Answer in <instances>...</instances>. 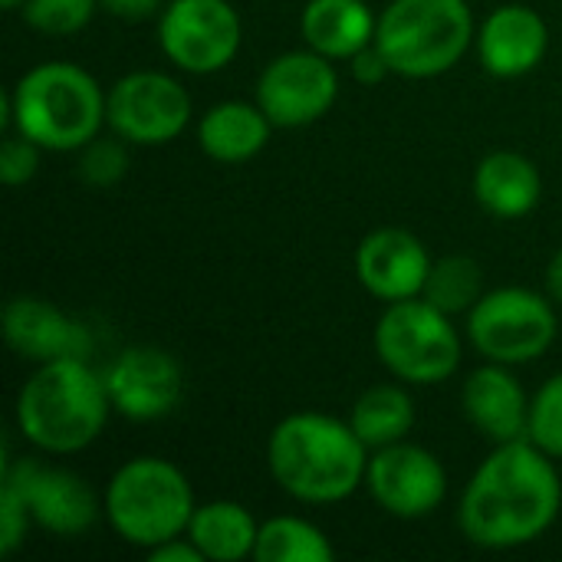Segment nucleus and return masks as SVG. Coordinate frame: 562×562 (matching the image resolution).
Listing matches in <instances>:
<instances>
[{
  "instance_id": "31",
  "label": "nucleus",
  "mask_w": 562,
  "mask_h": 562,
  "mask_svg": "<svg viewBox=\"0 0 562 562\" xmlns=\"http://www.w3.org/2000/svg\"><path fill=\"white\" fill-rule=\"evenodd\" d=\"M349 66H352V76H356L359 82H366V86H375V82H382L385 76H392V66H389V59L382 56V49H379L375 43L366 46L359 56H352Z\"/></svg>"
},
{
  "instance_id": "34",
  "label": "nucleus",
  "mask_w": 562,
  "mask_h": 562,
  "mask_svg": "<svg viewBox=\"0 0 562 562\" xmlns=\"http://www.w3.org/2000/svg\"><path fill=\"white\" fill-rule=\"evenodd\" d=\"M547 296L553 303H562V247L553 254V260L547 267Z\"/></svg>"
},
{
  "instance_id": "25",
  "label": "nucleus",
  "mask_w": 562,
  "mask_h": 562,
  "mask_svg": "<svg viewBox=\"0 0 562 562\" xmlns=\"http://www.w3.org/2000/svg\"><path fill=\"white\" fill-rule=\"evenodd\" d=\"M422 296L428 303H435L438 310H445L448 316L454 313H468L481 296V267L477 260L464 257V254H451L431 263L428 283L422 290Z\"/></svg>"
},
{
  "instance_id": "8",
  "label": "nucleus",
  "mask_w": 562,
  "mask_h": 562,
  "mask_svg": "<svg viewBox=\"0 0 562 562\" xmlns=\"http://www.w3.org/2000/svg\"><path fill=\"white\" fill-rule=\"evenodd\" d=\"M560 323L553 300L527 286L487 290L468 310V339L487 359L501 366H527L550 352Z\"/></svg>"
},
{
  "instance_id": "30",
  "label": "nucleus",
  "mask_w": 562,
  "mask_h": 562,
  "mask_svg": "<svg viewBox=\"0 0 562 562\" xmlns=\"http://www.w3.org/2000/svg\"><path fill=\"white\" fill-rule=\"evenodd\" d=\"M30 527H33V520H30L23 497L10 484H0V553L13 557L20 550V543L26 540Z\"/></svg>"
},
{
  "instance_id": "1",
  "label": "nucleus",
  "mask_w": 562,
  "mask_h": 562,
  "mask_svg": "<svg viewBox=\"0 0 562 562\" xmlns=\"http://www.w3.org/2000/svg\"><path fill=\"white\" fill-rule=\"evenodd\" d=\"M562 481L557 461L530 438L494 445L471 474L458 527L481 550H520L537 543L560 517Z\"/></svg>"
},
{
  "instance_id": "9",
  "label": "nucleus",
  "mask_w": 562,
  "mask_h": 562,
  "mask_svg": "<svg viewBox=\"0 0 562 562\" xmlns=\"http://www.w3.org/2000/svg\"><path fill=\"white\" fill-rule=\"evenodd\" d=\"M188 89L158 69H135L112 82L105 92V125L138 148L175 142L191 122Z\"/></svg>"
},
{
  "instance_id": "7",
  "label": "nucleus",
  "mask_w": 562,
  "mask_h": 562,
  "mask_svg": "<svg viewBox=\"0 0 562 562\" xmlns=\"http://www.w3.org/2000/svg\"><path fill=\"white\" fill-rule=\"evenodd\" d=\"M372 339L379 362L405 385L448 382L464 352L451 316L425 296L385 303Z\"/></svg>"
},
{
  "instance_id": "20",
  "label": "nucleus",
  "mask_w": 562,
  "mask_h": 562,
  "mask_svg": "<svg viewBox=\"0 0 562 562\" xmlns=\"http://www.w3.org/2000/svg\"><path fill=\"white\" fill-rule=\"evenodd\" d=\"M543 194L537 165L520 151H491L474 168V198L497 221L527 217Z\"/></svg>"
},
{
  "instance_id": "18",
  "label": "nucleus",
  "mask_w": 562,
  "mask_h": 562,
  "mask_svg": "<svg viewBox=\"0 0 562 562\" xmlns=\"http://www.w3.org/2000/svg\"><path fill=\"white\" fill-rule=\"evenodd\" d=\"M461 408L474 431H481L494 445L527 438L530 425V398L510 366L487 362L474 369L461 385Z\"/></svg>"
},
{
  "instance_id": "22",
  "label": "nucleus",
  "mask_w": 562,
  "mask_h": 562,
  "mask_svg": "<svg viewBox=\"0 0 562 562\" xmlns=\"http://www.w3.org/2000/svg\"><path fill=\"white\" fill-rule=\"evenodd\" d=\"M257 530H260V524L254 520V514L244 504L211 501V504L194 507V517L184 533L194 540V547L204 553V560L240 562L254 560Z\"/></svg>"
},
{
  "instance_id": "26",
  "label": "nucleus",
  "mask_w": 562,
  "mask_h": 562,
  "mask_svg": "<svg viewBox=\"0 0 562 562\" xmlns=\"http://www.w3.org/2000/svg\"><path fill=\"white\" fill-rule=\"evenodd\" d=\"M99 0H23L20 16L43 36H76L95 16Z\"/></svg>"
},
{
  "instance_id": "12",
  "label": "nucleus",
  "mask_w": 562,
  "mask_h": 562,
  "mask_svg": "<svg viewBox=\"0 0 562 562\" xmlns=\"http://www.w3.org/2000/svg\"><path fill=\"white\" fill-rule=\"evenodd\" d=\"M339 99L336 63L316 49H290L270 59L257 79V105L273 128H306L319 122Z\"/></svg>"
},
{
  "instance_id": "11",
  "label": "nucleus",
  "mask_w": 562,
  "mask_h": 562,
  "mask_svg": "<svg viewBox=\"0 0 562 562\" xmlns=\"http://www.w3.org/2000/svg\"><path fill=\"white\" fill-rule=\"evenodd\" d=\"M3 484H10L23 497L33 527L59 540H76L89 533L105 514V504L86 477L56 464H43L36 458L7 461Z\"/></svg>"
},
{
  "instance_id": "28",
  "label": "nucleus",
  "mask_w": 562,
  "mask_h": 562,
  "mask_svg": "<svg viewBox=\"0 0 562 562\" xmlns=\"http://www.w3.org/2000/svg\"><path fill=\"white\" fill-rule=\"evenodd\" d=\"M76 155H79V178L92 188H112L128 171V142L119 138L115 132L109 138L95 135Z\"/></svg>"
},
{
  "instance_id": "5",
  "label": "nucleus",
  "mask_w": 562,
  "mask_h": 562,
  "mask_svg": "<svg viewBox=\"0 0 562 562\" xmlns=\"http://www.w3.org/2000/svg\"><path fill=\"white\" fill-rule=\"evenodd\" d=\"M102 504L115 537L145 553L181 537L198 507L188 474L155 454L128 458L109 477Z\"/></svg>"
},
{
  "instance_id": "6",
  "label": "nucleus",
  "mask_w": 562,
  "mask_h": 562,
  "mask_svg": "<svg viewBox=\"0 0 562 562\" xmlns=\"http://www.w3.org/2000/svg\"><path fill=\"white\" fill-rule=\"evenodd\" d=\"M477 40L468 0H392L379 13L375 46L395 76L435 79L454 69Z\"/></svg>"
},
{
  "instance_id": "3",
  "label": "nucleus",
  "mask_w": 562,
  "mask_h": 562,
  "mask_svg": "<svg viewBox=\"0 0 562 562\" xmlns=\"http://www.w3.org/2000/svg\"><path fill=\"white\" fill-rule=\"evenodd\" d=\"M13 415L16 431L40 454H79L105 431L112 402L89 359H56L20 385Z\"/></svg>"
},
{
  "instance_id": "14",
  "label": "nucleus",
  "mask_w": 562,
  "mask_h": 562,
  "mask_svg": "<svg viewBox=\"0 0 562 562\" xmlns=\"http://www.w3.org/2000/svg\"><path fill=\"white\" fill-rule=\"evenodd\" d=\"M112 412L128 422L168 418L184 398V372L178 359L158 346L122 349L102 372Z\"/></svg>"
},
{
  "instance_id": "27",
  "label": "nucleus",
  "mask_w": 562,
  "mask_h": 562,
  "mask_svg": "<svg viewBox=\"0 0 562 562\" xmlns=\"http://www.w3.org/2000/svg\"><path fill=\"white\" fill-rule=\"evenodd\" d=\"M527 438L553 461H562V372L547 379L540 392L530 398Z\"/></svg>"
},
{
  "instance_id": "19",
  "label": "nucleus",
  "mask_w": 562,
  "mask_h": 562,
  "mask_svg": "<svg viewBox=\"0 0 562 562\" xmlns=\"http://www.w3.org/2000/svg\"><path fill=\"white\" fill-rule=\"evenodd\" d=\"M379 16L366 0H310L300 16V33L310 49L333 63L359 56L375 43Z\"/></svg>"
},
{
  "instance_id": "32",
  "label": "nucleus",
  "mask_w": 562,
  "mask_h": 562,
  "mask_svg": "<svg viewBox=\"0 0 562 562\" xmlns=\"http://www.w3.org/2000/svg\"><path fill=\"white\" fill-rule=\"evenodd\" d=\"M99 7L109 16L125 20V23H142V20H151L165 10L161 0H99Z\"/></svg>"
},
{
  "instance_id": "13",
  "label": "nucleus",
  "mask_w": 562,
  "mask_h": 562,
  "mask_svg": "<svg viewBox=\"0 0 562 562\" xmlns=\"http://www.w3.org/2000/svg\"><path fill=\"white\" fill-rule=\"evenodd\" d=\"M366 487L389 517L425 520L448 497V471L435 451L398 441L372 451Z\"/></svg>"
},
{
  "instance_id": "10",
  "label": "nucleus",
  "mask_w": 562,
  "mask_h": 562,
  "mask_svg": "<svg viewBox=\"0 0 562 562\" xmlns=\"http://www.w3.org/2000/svg\"><path fill=\"white\" fill-rule=\"evenodd\" d=\"M244 23L231 0H171L158 13L161 53L191 76H211L234 63Z\"/></svg>"
},
{
  "instance_id": "33",
  "label": "nucleus",
  "mask_w": 562,
  "mask_h": 562,
  "mask_svg": "<svg viewBox=\"0 0 562 562\" xmlns=\"http://www.w3.org/2000/svg\"><path fill=\"white\" fill-rule=\"evenodd\" d=\"M148 560L151 562H204V553L194 547V540H191L188 533H181V537H175V540H168V543H161V547L148 550Z\"/></svg>"
},
{
  "instance_id": "2",
  "label": "nucleus",
  "mask_w": 562,
  "mask_h": 562,
  "mask_svg": "<svg viewBox=\"0 0 562 562\" xmlns=\"http://www.w3.org/2000/svg\"><path fill=\"white\" fill-rule=\"evenodd\" d=\"M369 448L356 428L336 415L296 412L277 422L267 438V468L283 494L326 507L366 487Z\"/></svg>"
},
{
  "instance_id": "21",
  "label": "nucleus",
  "mask_w": 562,
  "mask_h": 562,
  "mask_svg": "<svg viewBox=\"0 0 562 562\" xmlns=\"http://www.w3.org/2000/svg\"><path fill=\"white\" fill-rule=\"evenodd\" d=\"M273 122L257 102H217L198 122V145L221 165H240L257 158L270 142Z\"/></svg>"
},
{
  "instance_id": "35",
  "label": "nucleus",
  "mask_w": 562,
  "mask_h": 562,
  "mask_svg": "<svg viewBox=\"0 0 562 562\" xmlns=\"http://www.w3.org/2000/svg\"><path fill=\"white\" fill-rule=\"evenodd\" d=\"M0 3H3L7 10H20V7H23V0H0Z\"/></svg>"
},
{
  "instance_id": "29",
  "label": "nucleus",
  "mask_w": 562,
  "mask_h": 562,
  "mask_svg": "<svg viewBox=\"0 0 562 562\" xmlns=\"http://www.w3.org/2000/svg\"><path fill=\"white\" fill-rule=\"evenodd\" d=\"M40 145L30 142L26 135L20 132H10L3 148H0V181L7 188H16V184H26L33 181L36 168H40Z\"/></svg>"
},
{
  "instance_id": "17",
  "label": "nucleus",
  "mask_w": 562,
  "mask_h": 562,
  "mask_svg": "<svg viewBox=\"0 0 562 562\" xmlns=\"http://www.w3.org/2000/svg\"><path fill=\"white\" fill-rule=\"evenodd\" d=\"M477 59L497 79H520L533 72L550 49L547 20L527 3H504L477 26Z\"/></svg>"
},
{
  "instance_id": "24",
  "label": "nucleus",
  "mask_w": 562,
  "mask_h": 562,
  "mask_svg": "<svg viewBox=\"0 0 562 562\" xmlns=\"http://www.w3.org/2000/svg\"><path fill=\"white\" fill-rule=\"evenodd\" d=\"M333 557L329 537L303 517H270L257 530V562H333Z\"/></svg>"
},
{
  "instance_id": "4",
  "label": "nucleus",
  "mask_w": 562,
  "mask_h": 562,
  "mask_svg": "<svg viewBox=\"0 0 562 562\" xmlns=\"http://www.w3.org/2000/svg\"><path fill=\"white\" fill-rule=\"evenodd\" d=\"M3 125L43 151H79L105 125V92L76 63L49 59L26 69L3 95Z\"/></svg>"
},
{
  "instance_id": "15",
  "label": "nucleus",
  "mask_w": 562,
  "mask_h": 562,
  "mask_svg": "<svg viewBox=\"0 0 562 562\" xmlns=\"http://www.w3.org/2000/svg\"><path fill=\"white\" fill-rule=\"evenodd\" d=\"M431 263L422 237L405 227H379L356 247V280L382 303L422 296Z\"/></svg>"
},
{
  "instance_id": "23",
  "label": "nucleus",
  "mask_w": 562,
  "mask_h": 562,
  "mask_svg": "<svg viewBox=\"0 0 562 562\" xmlns=\"http://www.w3.org/2000/svg\"><path fill=\"white\" fill-rule=\"evenodd\" d=\"M415 422H418L415 402L395 382H382V385L366 389L352 402V412H349V425L356 428V435L366 441L369 451L408 441Z\"/></svg>"
},
{
  "instance_id": "16",
  "label": "nucleus",
  "mask_w": 562,
  "mask_h": 562,
  "mask_svg": "<svg viewBox=\"0 0 562 562\" xmlns=\"http://www.w3.org/2000/svg\"><path fill=\"white\" fill-rule=\"evenodd\" d=\"M3 339L33 366L56 359H89L92 352L89 329L43 296H13L3 306Z\"/></svg>"
}]
</instances>
